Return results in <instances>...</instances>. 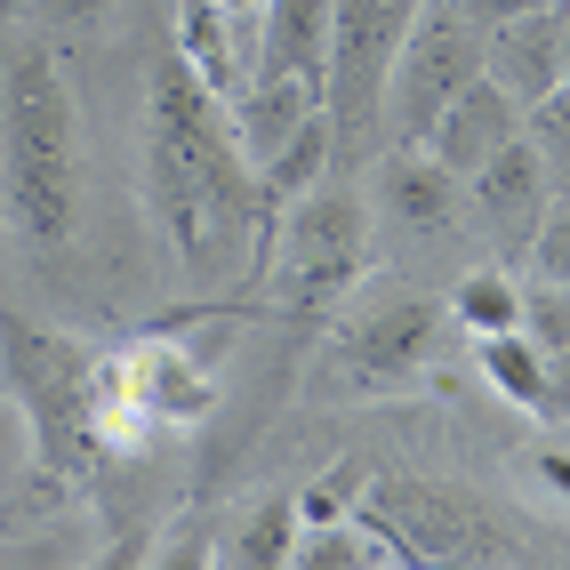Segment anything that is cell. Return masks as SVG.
Instances as JSON below:
<instances>
[{
	"label": "cell",
	"instance_id": "cell-18",
	"mask_svg": "<svg viewBox=\"0 0 570 570\" xmlns=\"http://www.w3.org/2000/svg\"><path fill=\"white\" fill-rule=\"evenodd\" d=\"M522 337H530L539 354H562V346H570V289L530 282V289H522Z\"/></svg>",
	"mask_w": 570,
	"mask_h": 570
},
{
	"label": "cell",
	"instance_id": "cell-4",
	"mask_svg": "<svg viewBox=\"0 0 570 570\" xmlns=\"http://www.w3.org/2000/svg\"><path fill=\"white\" fill-rule=\"evenodd\" d=\"M0 370H9V394L24 402V426H32V459H41L49 482H72L97 450L89 426V354L57 330H32L24 314L0 306Z\"/></svg>",
	"mask_w": 570,
	"mask_h": 570
},
{
	"label": "cell",
	"instance_id": "cell-10",
	"mask_svg": "<svg viewBox=\"0 0 570 570\" xmlns=\"http://www.w3.org/2000/svg\"><path fill=\"white\" fill-rule=\"evenodd\" d=\"M547 194H554V185H547V161H539V145H530L522 129L466 177V202L482 209L490 234H507V242H530V225L547 217Z\"/></svg>",
	"mask_w": 570,
	"mask_h": 570
},
{
	"label": "cell",
	"instance_id": "cell-15",
	"mask_svg": "<svg viewBox=\"0 0 570 570\" xmlns=\"http://www.w3.org/2000/svg\"><path fill=\"white\" fill-rule=\"evenodd\" d=\"M450 322H459L466 337H490V330H522V289L507 282V274H466L459 282V297H450Z\"/></svg>",
	"mask_w": 570,
	"mask_h": 570
},
{
	"label": "cell",
	"instance_id": "cell-13",
	"mask_svg": "<svg viewBox=\"0 0 570 570\" xmlns=\"http://www.w3.org/2000/svg\"><path fill=\"white\" fill-rule=\"evenodd\" d=\"M137 377H145V402H154L161 426H202L217 410V377L177 346V337H137Z\"/></svg>",
	"mask_w": 570,
	"mask_h": 570
},
{
	"label": "cell",
	"instance_id": "cell-9",
	"mask_svg": "<svg viewBox=\"0 0 570 570\" xmlns=\"http://www.w3.org/2000/svg\"><path fill=\"white\" fill-rule=\"evenodd\" d=\"M514 129H522V105H514L499 81H490V72H474V81L442 105V121L417 137V145H426V154H434L450 177H474V169H482V161L514 137Z\"/></svg>",
	"mask_w": 570,
	"mask_h": 570
},
{
	"label": "cell",
	"instance_id": "cell-11",
	"mask_svg": "<svg viewBox=\"0 0 570 570\" xmlns=\"http://www.w3.org/2000/svg\"><path fill=\"white\" fill-rule=\"evenodd\" d=\"M377 209H394L402 234H450L466 209V177H450L426 145H394L377 161Z\"/></svg>",
	"mask_w": 570,
	"mask_h": 570
},
{
	"label": "cell",
	"instance_id": "cell-1",
	"mask_svg": "<svg viewBox=\"0 0 570 570\" xmlns=\"http://www.w3.org/2000/svg\"><path fill=\"white\" fill-rule=\"evenodd\" d=\"M145 202L194 274L234 242H257V161L242 154L225 97L185 57H169L145 97Z\"/></svg>",
	"mask_w": 570,
	"mask_h": 570
},
{
	"label": "cell",
	"instance_id": "cell-19",
	"mask_svg": "<svg viewBox=\"0 0 570 570\" xmlns=\"http://www.w3.org/2000/svg\"><path fill=\"white\" fill-rule=\"evenodd\" d=\"M530 274L570 289V202H547V217L530 225Z\"/></svg>",
	"mask_w": 570,
	"mask_h": 570
},
{
	"label": "cell",
	"instance_id": "cell-20",
	"mask_svg": "<svg viewBox=\"0 0 570 570\" xmlns=\"http://www.w3.org/2000/svg\"><path fill=\"white\" fill-rule=\"evenodd\" d=\"M362 507V474L346 466V474H322L306 499H297V522H337V514H354Z\"/></svg>",
	"mask_w": 570,
	"mask_h": 570
},
{
	"label": "cell",
	"instance_id": "cell-12",
	"mask_svg": "<svg viewBox=\"0 0 570 570\" xmlns=\"http://www.w3.org/2000/svg\"><path fill=\"white\" fill-rule=\"evenodd\" d=\"M482 72H490V81H499L522 112L539 105V97H554V89H562V9L482 32Z\"/></svg>",
	"mask_w": 570,
	"mask_h": 570
},
{
	"label": "cell",
	"instance_id": "cell-3",
	"mask_svg": "<svg viewBox=\"0 0 570 570\" xmlns=\"http://www.w3.org/2000/svg\"><path fill=\"white\" fill-rule=\"evenodd\" d=\"M370 274V202L354 185H306L297 202H282L274 257H265V297L282 314H330L337 297Z\"/></svg>",
	"mask_w": 570,
	"mask_h": 570
},
{
	"label": "cell",
	"instance_id": "cell-17",
	"mask_svg": "<svg viewBox=\"0 0 570 570\" xmlns=\"http://www.w3.org/2000/svg\"><path fill=\"white\" fill-rule=\"evenodd\" d=\"M522 137L539 145V161H547V185H570V89L539 97L522 112Z\"/></svg>",
	"mask_w": 570,
	"mask_h": 570
},
{
	"label": "cell",
	"instance_id": "cell-14",
	"mask_svg": "<svg viewBox=\"0 0 570 570\" xmlns=\"http://www.w3.org/2000/svg\"><path fill=\"white\" fill-rule=\"evenodd\" d=\"M474 370L499 386L514 410H530L539 417V394H547V354L530 346L522 330H490V337H474Z\"/></svg>",
	"mask_w": 570,
	"mask_h": 570
},
{
	"label": "cell",
	"instance_id": "cell-8",
	"mask_svg": "<svg viewBox=\"0 0 570 570\" xmlns=\"http://www.w3.org/2000/svg\"><path fill=\"white\" fill-rule=\"evenodd\" d=\"M362 522H377L410 562H490V554H514L507 539H490L482 507L450 499L434 482H362Z\"/></svg>",
	"mask_w": 570,
	"mask_h": 570
},
{
	"label": "cell",
	"instance_id": "cell-6",
	"mask_svg": "<svg viewBox=\"0 0 570 570\" xmlns=\"http://www.w3.org/2000/svg\"><path fill=\"white\" fill-rule=\"evenodd\" d=\"M482 72V24L459 9V0H426L410 24V41L394 57V81H386V129L394 145H417L434 121H442V105L459 97L466 81Z\"/></svg>",
	"mask_w": 570,
	"mask_h": 570
},
{
	"label": "cell",
	"instance_id": "cell-25",
	"mask_svg": "<svg viewBox=\"0 0 570 570\" xmlns=\"http://www.w3.org/2000/svg\"><path fill=\"white\" fill-rule=\"evenodd\" d=\"M562 89H570V9H562Z\"/></svg>",
	"mask_w": 570,
	"mask_h": 570
},
{
	"label": "cell",
	"instance_id": "cell-24",
	"mask_svg": "<svg viewBox=\"0 0 570 570\" xmlns=\"http://www.w3.org/2000/svg\"><path fill=\"white\" fill-rule=\"evenodd\" d=\"M49 17H97V9H112V0H41Z\"/></svg>",
	"mask_w": 570,
	"mask_h": 570
},
{
	"label": "cell",
	"instance_id": "cell-21",
	"mask_svg": "<svg viewBox=\"0 0 570 570\" xmlns=\"http://www.w3.org/2000/svg\"><path fill=\"white\" fill-rule=\"evenodd\" d=\"M459 9H466L482 32H499V24H522V17H547V9H562V0H459Z\"/></svg>",
	"mask_w": 570,
	"mask_h": 570
},
{
	"label": "cell",
	"instance_id": "cell-16",
	"mask_svg": "<svg viewBox=\"0 0 570 570\" xmlns=\"http://www.w3.org/2000/svg\"><path fill=\"white\" fill-rule=\"evenodd\" d=\"M297 530H306V522H297V499H265V507L242 522V539H225L217 554H225V562H249V570H257V562H289V554H297Z\"/></svg>",
	"mask_w": 570,
	"mask_h": 570
},
{
	"label": "cell",
	"instance_id": "cell-2",
	"mask_svg": "<svg viewBox=\"0 0 570 570\" xmlns=\"http://www.w3.org/2000/svg\"><path fill=\"white\" fill-rule=\"evenodd\" d=\"M0 145H9V217L32 249L72 242V209H81V121H72V89L57 81L49 57H24L0 97Z\"/></svg>",
	"mask_w": 570,
	"mask_h": 570
},
{
	"label": "cell",
	"instance_id": "cell-7",
	"mask_svg": "<svg viewBox=\"0 0 570 570\" xmlns=\"http://www.w3.org/2000/svg\"><path fill=\"white\" fill-rule=\"evenodd\" d=\"M434 330H442L434 297H386V306L354 314L346 330H330L322 377H330L337 394H394V386H410V377L426 370Z\"/></svg>",
	"mask_w": 570,
	"mask_h": 570
},
{
	"label": "cell",
	"instance_id": "cell-26",
	"mask_svg": "<svg viewBox=\"0 0 570 570\" xmlns=\"http://www.w3.org/2000/svg\"><path fill=\"white\" fill-rule=\"evenodd\" d=\"M17 9H24V0H0V17H17Z\"/></svg>",
	"mask_w": 570,
	"mask_h": 570
},
{
	"label": "cell",
	"instance_id": "cell-22",
	"mask_svg": "<svg viewBox=\"0 0 570 570\" xmlns=\"http://www.w3.org/2000/svg\"><path fill=\"white\" fill-rule=\"evenodd\" d=\"M539 417L547 426H570V346L547 354V394H539Z\"/></svg>",
	"mask_w": 570,
	"mask_h": 570
},
{
	"label": "cell",
	"instance_id": "cell-5",
	"mask_svg": "<svg viewBox=\"0 0 570 570\" xmlns=\"http://www.w3.org/2000/svg\"><path fill=\"white\" fill-rule=\"evenodd\" d=\"M426 0H330V121L337 137H370L386 121V81Z\"/></svg>",
	"mask_w": 570,
	"mask_h": 570
},
{
	"label": "cell",
	"instance_id": "cell-23",
	"mask_svg": "<svg viewBox=\"0 0 570 570\" xmlns=\"http://www.w3.org/2000/svg\"><path fill=\"white\" fill-rule=\"evenodd\" d=\"M530 466H539V482H547L554 499L570 507V450H539V459H530Z\"/></svg>",
	"mask_w": 570,
	"mask_h": 570
}]
</instances>
